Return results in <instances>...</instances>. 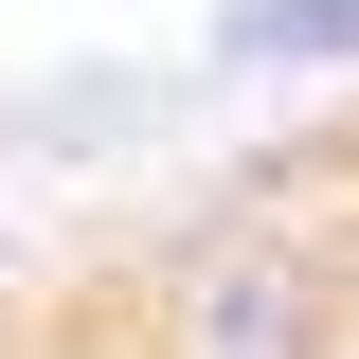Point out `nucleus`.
I'll return each mask as SVG.
<instances>
[{
  "mask_svg": "<svg viewBox=\"0 0 359 359\" xmlns=\"http://www.w3.org/2000/svg\"><path fill=\"white\" fill-rule=\"evenodd\" d=\"M198 359H323V287L287 252H233L216 287H198Z\"/></svg>",
  "mask_w": 359,
  "mask_h": 359,
  "instance_id": "f257e3e1",
  "label": "nucleus"
},
{
  "mask_svg": "<svg viewBox=\"0 0 359 359\" xmlns=\"http://www.w3.org/2000/svg\"><path fill=\"white\" fill-rule=\"evenodd\" d=\"M216 54H233V72H341V54H359V0H233Z\"/></svg>",
  "mask_w": 359,
  "mask_h": 359,
  "instance_id": "f03ea898",
  "label": "nucleus"
}]
</instances>
